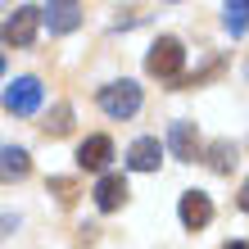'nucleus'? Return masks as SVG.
<instances>
[{"instance_id":"1","label":"nucleus","mask_w":249,"mask_h":249,"mask_svg":"<svg viewBox=\"0 0 249 249\" xmlns=\"http://www.w3.org/2000/svg\"><path fill=\"white\" fill-rule=\"evenodd\" d=\"M181 64H186V50H181L177 36H159L154 46H150V54H145V72H150V77L177 82L181 77Z\"/></svg>"},{"instance_id":"2","label":"nucleus","mask_w":249,"mask_h":249,"mask_svg":"<svg viewBox=\"0 0 249 249\" xmlns=\"http://www.w3.org/2000/svg\"><path fill=\"white\" fill-rule=\"evenodd\" d=\"M100 109L109 113V118H131V113L141 109V86L136 82H109V86H100Z\"/></svg>"},{"instance_id":"3","label":"nucleus","mask_w":249,"mask_h":249,"mask_svg":"<svg viewBox=\"0 0 249 249\" xmlns=\"http://www.w3.org/2000/svg\"><path fill=\"white\" fill-rule=\"evenodd\" d=\"M36 27H41V9L36 5H23L14 9V18H5V46H32L36 41Z\"/></svg>"},{"instance_id":"4","label":"nucleus","mask_w":249,"mask_h":249,"mask_svg":"<svg viewBox=\"0 0 249 249\" xmlns=\"http://www.w3.org/2000/svg\"><path fill=\"white\" fill-rule=\"evenodd\" d=\"M5 109L18 113V118L36 113V109H41V82H36V77H18V82L5 91Z\"/></svg>"},{"instance_id":"5","label":"nucleus","mask_w":249,"mask_h":249,"mask_svg":"<svg viewBox=\"0 0 249 249\" xmlns=\"http://www.w3.org/2000/svg\"><path fill=\"white\" fill-rule=\"evenodd\" d=\"M177 213H181V227L186 231H204V227L213 222V199L204 195V190H186Z\"/></svg>"},{"instance_id":"6","label":"nucleus","mask_w":249,"mask_h":249,"mask_svg":"<svg viewBox=\"0 0 249 249\" xmlns=\"http://www.w3.org/2000/svg\"><path fill=\"white\" fill-rule=\"evenodd\" d=\"M127 204V177L123 172H105V177L95 181V209L100 213H113Z\"/></svg>"},{"instance_id":"7","label":"nucleus","mask_w":249,"mask_h":249,"mask_svg":"<svg viewBox=\"0 0 249 249\" xmlns=\"http://www.w3.org/2000/svg\"><path fill=\"white\" fill-rule=\"evenodd\" d=\"M168 150H172V159H181V163H195V154H199L195 123H172L168 127Z\"/></svg>"},{"instance_id":"8","label":"nucleus","mask_w":249,"mask_h":249,"mask_svg":"<svg viewBox=\"0 0 249 249\" xmlns=\"http://www.w3.org/2000/svg\"><path fill=\"white\" fill-rule=\"evenodd\" d=\"M109 159H113V141H109V136H86V141L77 145V163H82L86 172H105Z\"/></svg>"},{"instance_id":"9","label":"nucleus","mask_w":249,"mask_h":249,"mask_svg":"<svg viewBox=\"0 0 249 249\" xmlns=\"http://www.w3.org/2000/svg\"><path fill=\"white\" fill-rule=\"evenodd\" d=\"M159 163H163V145H159L154 136L131 141V150H127V168H131V172H154Z\"/></svg>"},{"instance_id":"10","label":"nucleus","mask_w":249,"mask_h":249,"mask_svg":"<svg viewBox=\"0 0 249 249\" xmlns=\"http://www.w3.org/2000/svg\"><path fill=\"white\" fill-rule=\"evenodd\" d=\"M27 172H32V159L23 145H0V181H23Z\"/></svg>"},{"instance_id":"11","label":"nucleus","mask_w":249,"mask_h":249,"mask_svg":"<svg viewBox=\"0 0 249 249\" xmlns=\"http://www.w3.org/2000/svg\"><path fill=\"white\" fill-rule=\"evenodd\" d=\"M41 23H46L50 32H72V27L82 23V5H72V0L50 5V9H41Z\"/></svg>"},{"instance_id":"12","label":"nucleus","mask_w":249,"mask_h":249,"mask_svg":"<svg viewBox=\"0 0 249 249\" xmlns=\"http://www.w3.org/2000/svg\"><path fill=\"white\" fill-rule=\"evenodd\" d=\"M209 168L213 172H231V168H236V145H231V141H213L209 145Z\"/></svg>"},{"instance_id":"13","label":"nucleus","mask_w":249,"mask_h":249,"mask_svg":"<svg viewBox=\"0 0 249 249\" xmlns=\"http://www.w3.org/2000/svg\"><path fill=\"white\" fill-rule=\"evenodd\" d=\"M222 23H227V32H231V36H240L245 27H249V0H236V5H227V9H222Z\"/></svg>"},{"instance_id":"14","label":"nucleus","mask_w":249,"mask_h":249,"mask_svg":"<svg viewBox=\"0 0 249 249\" xmlns=\"http://www.w3.org/2000/svg\"><path fill=\"white\" fill-rule=\"evenodd\" d=\"M68 127H72V109H68V105H59V109L50 113V123H46V131H50V136H64Z\"/></svg>"},{"instance_id":"15","label":"nucleus","mask_w":249,"mask_h":249,"mask_svg":"<svg viewBox=\"0 0 249 249\" xmlns=\"http://www.w3.org/2000/svg\"><path fill=\"white\" fill-rule=\"evenodd\" d=\"M50 190H59V199H64V204L72 199V181H64V177H54V181H50Z\"/></svg>"},{"instance_id":"16","label":"nucleus","mask_w":249,"mask_h":249,"mask_svg":"<svg viewBox=\"0 0 249 249\" xmlns=\"http://www.w3.org/2000/svg\"><path fill=\"white\" fill-rule=\"evenodd\" d=\"M14 227H18V217H14V213H0V236H5V231H14Z\"/></svg>"},{"instance_id":"17","label":"nucleus","mask_w":249,"mask_h":249,"mask_svg":"<svg viewBox=\"0 0 249 249\" xmlns=\"http://www.w3.org/2000/svg\"><path fill=\"white\" fill-rule=\"evenodd\" d=\"M236 204H240V209H245V213H249V181H245V186H240V199H236Z\"/></svg>"},{"instance_id":"18","label":"nucleus","mask_w":249,"mask_h":249,"mask_svg":"<svg viewBox=\"0 0 249 249\" xmlns=\"http://www.w3.org/2000/svg\"><path fill=\"white\" fill-rule=\"evenodd\" d=\"M227 249H249V245H245V240H231V245H227Z\"/></svg>"},{"instance_id":"19","label":"nucleus","mask_w":249,"mask_h":249,"mask_svg":"<svg viewBox=\"0 0 249 249\" xmlns=\"http://www.w3.org/2000/svg\"><path fill=\"white\" fill-rule=\"evenodd\" d=\"M0 77H5V50H0Z\"/></svg>"}]
</instances>
